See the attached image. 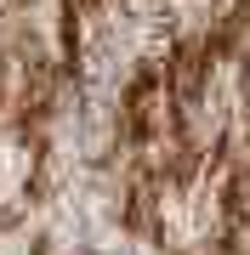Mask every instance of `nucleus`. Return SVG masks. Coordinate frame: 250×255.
I'll list each match as a JSON object with an SVG mask.
<instances>
[{
  "mask_svg": "<svg viewBox=\"0 0 250 255\" xmlns=\"http://www.w3.org/2000/svg\"><path fill=\"white\" fill-rule=\"evenodd\" d=\"M74 6H80V11H91V6H102V0H74Z\"/></svg>",
  "mask_w": 250,
  "mask_h": 255,
  "instance_id": "nucleus-1",
  "label": "nucleus"
}]
</instances>
